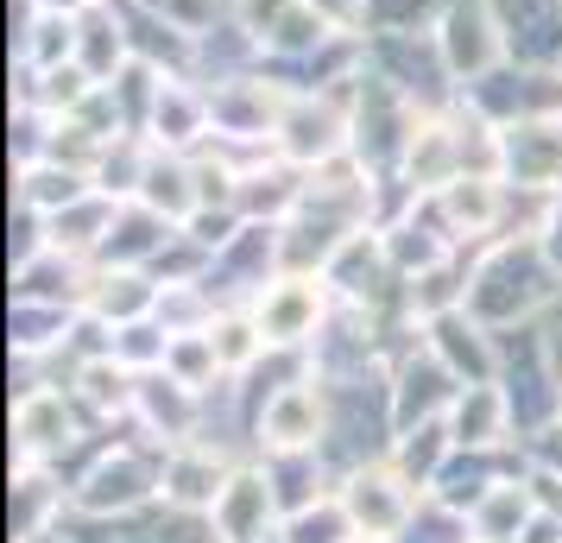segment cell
I'll use <instances>...</instances> for the list:
<instances>
[{
	"label": "cell",
	"mask_w": 562,
	"mask_h": 543,
	"mask_svg": "<svg viewBox=\"0 0 562 543\" xmlns=\"http://www.w3.org/2000/svg\"><path fill=\"white\" fill-rule=\"evenodd\" d=\"M562 304V265L550 259L543 234H499L486 240L474 272H468V304L461 310L486 329H525L531 316Z\"/></svg>",
	"instance_id": "cell-1"
},
{
	"label": "cell",
	"mask_w": 562,
	"mask_h": 543,
	"mask_svg": "<svg viewBox=\"0 0 562 543\" xmlns=\"http://www.w3.org/2000/svg\"><path fill=\"white\" fill-rule=\"evenodd\" d=\"M165 487V449H139V442H114L108 455H95V467L70 487V512L82 518H127L146 512Z\"/></svg>",
	"instance_id": "cell-2"
},
{
	"label": "cell",
	"mask_w": 562,
	"mask_h": 543,
	"mask_svg": "<svg viewBox=\"0 0 562 543\" xmlns=\"http://www.w3.org/2000/svg\"><path fill=\"white\" fill-rule=\"evenodd\" d=\"M272 152L291 158L297 171H316L329 158L355 152V114L335 102V95H323V89H297V95H284Z\"/></svg>",
	"instance_id": "cell-3"
},
{
	"label": "cell",
	"mask_w": 562,
	"mask_h": 543,
	"mask_svg": "<svg viewBox=\"0 0 562 543\" xmlns=\"http://www.w3.org/2000/svg\"><path fill=\"white\" fill-rule=\"evenodd\" d=\"M335 493H341V506H348V518H355V531L367 543H398L405 538V524L417 518V506H424V487L405 480V474L392 467V455L355 467Z\"/></svg>",
	"instance_id": "cell-4"
},
{
	"label": "cell",
	"mask_w": 562,
	"mask_h": 543,
	"mask_svg": "<svg viewBox=\"0 0 562 543\" xmlns=\"http://www.w3.org/2000/svg\"><path fill=\"white\" fill-rule=\"evenodd\" d=\"M329 297L335 291H329L323 272H279L247 310L259 316V329H266V341H272V354H291V348H310V341L329 329Z\"/></svg>",
	"instance_id": "cell-5"
},
{
	"label": "cell",
	"mask_w": 562,
	"mask_h": 543,
	"mask_svg": "<svg viewBox=\"0 0 562 543\" xmlns=\"http://www.w3.org/2000/svg\"><path fill=\"white\" fill-rule=\"evenodd\" d=\"M506 57H512L506 26H499V7H493V0H456V7H442V20H436V64H442L461 89L493 77Z\"/></svg>",
	"instance_id": "cell-6"
},
{
	"label": "cell",
	"mask_w": 562,
	"mask_h": 543,
	"mask_svg": "<svg viewBox=\"0 0 562 543\" xmlns=\"http://www.w3.org/2000/svg\"><path fill=\"white\" fill-rule=\"evenodd\" d=\"M266 455H297V449H323V430H329V392L316 373H297L284 380L254 417Z\"/></svg>",
	"instance_id": "cell-7"
},
{
	"label": "cell",
	"mask_w": 562,
	"mask_h": 543,
	"mask_svg": "<svg viewBox=\"0 0 562 543\" xmlns=\"http://www.w3.org/2000/svg\"><path fill=\"white\" fill-rule=\"evenodd\" d=\"M279 524H284V506H279V487H272L266 462L234 467L222 499L209 506V531L222 543H279Z\"/></svg>",
	"instance_id": "cell-8"
},
{
	"label": "cell",
	"mask_w": 562,
	"mask_h": 543,
	"mask_svg": "<svg viewBox=\"0 0 562 543\" xmlns=\"http://www.w3.org/2000/svg\"><path fill=\"white\" fill-rule=\"evenodd\" d=\"M82 437V405L70 398V386H32L20 405H13V467L52 462L64 449H77Z\"/></svg>",
	"instance_id": "cell-9"
},
{
	"label": "cell",
	"mask_w": 562,
	"mask_h": 543,
	"mask_svg": "<svg viewBox=\"0 0 562 543\" xmlns=\"http://www.w3.org/2000/svg\"><path fill=\"white\" fill-rule=\"evenodd\" d=\"M323 279H329L335 304H348V310H380L385 291L405 285V279H398V265H392V247H385L380 228L348 234V240L335 247V259L323 265Z\"/></svg>",
	"instance_id": "cell-10"
},
{
	"label": "cell",
	"mask_w": 562,
	"mask_h": 543,
	"mask_svg": "<svg viewBox=\"0 0 562 543\" xmlns=\"http://www.w3.org/2000/svg\"><path fill=\"white\" fill-rule=\"evenodd\" d=\"M499 178H506L512 190L557 196L562 190V114L499 127Z\"/></svg>",
	"instance_id": "cell-11"
},
{
	"label": "cell",
	"mask_w": 562,
	"mask_h": 543,
	"mask_svg": "<svg viewBox=\"0 0 562 543\" xmlns=\"http://www.w3.org/2000/svg\"><path fill=\"white\" fill-rule=\"evenodd\" d=\"M417 329H424V348L456 373L461 386L499 380V329L474 323L468 310H442V316H430V323H417Z\"/></svg>",
	"instance_id": "cell-12"
},
{
	"label": "cell",
	"mask_w": 562,
	"mask_h": 543,
	"mask_svg": "<svg viewBox=\"0 0 562 543\" xmlns=\"http://www.w3.org/2000/svg\"><path fill=\"white\" fill-rule=\"evenodd\" d=\"M133 423H146V437L178 449V442H196V423H203V392H190L183 380H171L165 366L139 373L133 380Z\"/></svg>",
	"instance_id": "cell-13"
},
{
	"label": "cell",
	"mask_w": 562,
	"mask_h": 543,
	"mask_svg": "<svg viewBox=\"0 0 562 543\" xmlns=\"http://www.w3.org/2000/svg\"><path fill=\"white\" fill-rule=\"evenodd\" d=\"M456 392H461V380L436 361L430 348H411L405 361L392 366V423L398 430H417L430 417H449Z\"/></svg>",
	"instance_id": "cell-14"
},
{
	"label": "cell",
	"mask_w": 562,
	"mask_h": 543,
	"mask_svg": "<svg viewBox=\"0 0 562 543\" xmlns=\"http://www.w3.org/2000/svg\"><path fill=\"white\" fill-rule=\"evenodd\" d=\"M228 474H234V462L215 455V442H178V449H165V487H158V499L171 512L209 518V506L228 487Z\"/></svg>",
	"instance_id": "cell-15"
},
{
	"label": "cell",
	"mask_w": 562,
	"mask_h": 543,
	"mask_svg": "<svg viewBox=\"0 0 562 543\" xmlns=\"http://www.w3.org/2000/svg\"><path fill=\"white\" fill-rule=\"evenodd\" d=\"M449 430H456V449H512L518 442V417H512L506 386L499 380L461 386L456 405H449Z\"/></svg>",
	"instance_id": "cell-16"
},
{
	"label": "cell",
	"mask_w": 562,
	"mask_h": 543,
	"mask_svg": "<svg viewBox=\"0 0 562 543\" xmlns=\"http://www.w3.org/2000/svg\"><path fill=\"white\" fill-rule=\"evenodd\" d=\"M158 291L165 285H158L146 265H95L82 316H95L102 329H127V323H139V316L158 310Z\"/></svg>",
	"instance_id": "cell-17"
},
{
	"label": "cell",
	"mask_w": 562,
	"mask_h": 543,
	"mask_svg": "<svg viewBox=\"0 0 562 543\" xmlns=\"http://www.w3.org/2000/svg\"><path fill=\"white\" fill-rule=\"evenodd\" d=\"M512 64H562V0H493Z\"/></svg>",
	"instance_id": "cell-18"
},
{
	"label": "cell",
	"mask_w": 562,
	"mask_h": 543,
	"mask_svg": "<svg viewBox=\"0 0 562 543\" xmlns=\"http://www.w3.org/2000/svg\"><path fill=\"white\" fill-rule=\"evenodd\" d=\"M64 512H70V493H64V480H57L52 467L45 462L13 467V543H32V538H45V531H57Z\"/></svg>",
	"instance_id": "cell-19"
},
{
	"label": "cell",
	"mask_w": 562,
	"mask_h": 543,
	"mask_svg": "<svg viewBox=\"0 0 562 543\" xmlns=\"http://www.w3.org/2000/svg\"><path fill=\"white\" fill-rule=\"evenodd\" d=\"M531 518H537V487H531V467H525V474L499 480V487L468 512V531H474V543H518Z\"/></svg>",
	"instance_id": "cell-20"
},
{
	"label": "cell",
	"mask_w": 562,
	"mask_h": 543,
	"mask_svg": "<svg viewBox=\"0 0 562 543\" xmlns=\"http://www.w3.org/2000/svg\"><path fill=\"white\" fill-rule=\"evenodd\" d=\"M449 455H456V430H449V417H430V423H417V430H398V442H392V467H398L405 480H417L424 493L442 480Z\"/></svg>",
	"instance_id": "cell-21"
},
{
	"label": "cell",
	"mask_w": 562,
	"mask_h": 543,
	"mask_svg": "<svg viewBox=\"0 0 562 543\" xmlns=\"http://www.w3.org/2000/svg\"><path fill=\"white\" fill-rule=\"evenodd\" d=\"M89 190H95V178L77 171V165H57V158L20 165V208H32V215H57V208H70Z\"/></svg>",
	"instance_id": "cell-22"
},
{
	"label": "cell",
	"mask_w": 562,
	"mask_h": 543,
	"mask_svg": "<svg viewBox=\"0 0 562 543\" xmlns=\"http://www.w3.org/2000/svg\"><path fill=\"white\" fill-rule=\"evenodd\" d=\"M209 336H215V354H222L228 373H254V366L272 354V341H266V329H259L254 310H222L215 323H209Z\"/></svg>",
	"instance_id": "cell-23"
},
{
	"label": "cell",
	"mask_w": 562,
	"mask_h": 543,
	"mask_svg": "<svg viewBox=\"0 0 562 543\" xmlns=\"http://www.w3.org/2000/svg\"><path fill=\"white\" fill-rule=\"evenodd\" d=\"M279 543H360V531L348 518V506H341V493H329V499H316L304 512H284Z\"/></svg>",
	"instance_id": "cell-24"
},
{
	"label": "cell",
	"mask_w": 562,
	"mask_h": 543,
	"mask_svg": "<svg viewBox=\"0 0 562 543\" xmlns=\"http://www.w3.org/2000/svg\"><path fill=\"white\" fill-rule=\"evenodd\" d=\"M165 373H171V380H183L190 392H209L222 373H228V366H222V354H215V336H209V329H196V336H171Z\"/></svg>",
	"instance_id": "cell-25"
},
{
	"label": "cell",
	"mask_w": 562,
	"mask_h": 543,
	"mask_svg": "<svg viewBox=\"0 0 562 543\" xmlns=\"http://www.w3.org/2000/svg\"><path fill=\"white\" fill-rule=\"evenodd\" d=\"M70 336V310L64 304H13V348L20 354H45V348H57V341Z\"/></svg>",
	"instance_id": "cell-26"
},
{
	"label": "cell",
	"mask_w": 562,
	"mask_h": 543,
	"mask_svg": "<svg viewBox=\"0 0 562 543\" xmlns=\"http://www.w3.org/2000/svg\"><path fill=\"white\" fill-rule=\"evenodd\" d=\"M310 13L323 20V26H335V32H348V26H360L367 13H373V0H304Z\"/></svg>",
	"instance_id": "cell-27"
},
{
	"label": "cell",
	"mask_w": 562,
	"mask_h": 543,
	"mask_svg": "<svg viewBox=\"0 0 562 543\" xmlns=\"http://www.w3.org/2000/svg\"><path fill=\"white\" fill-rule=\"evenodd\" d=\"M525 455H531V467H550V474H562V417L550 423V430L525 437Z\"/></svg>",
	"instance_id": "cell-28"
},
{
	"label": "cell",
	"mask_w": 562,
	"mask_h": 543,
	"mask_svg": "<svg viewBox=\"0 0 562 543\" xmlns=\"http://www.w3.org/2000/svg\"><path fill=\"white\" fill-rule=\"evenodd\" d=\"M543 247H550V259L562 265V190L543 203Z\"/></svg>",
	"instance_id": "cell-29"
},
{
	"label": "cell",
	"mask_w": 562,
	"mask_h": 543,
	"mask_svg": "<svg viewBox=\"0 0 562 543\" xmlns=\"http://www.w3.org/2000/svg\"><path fill=\"white\" fill-rule=\"evenodd\" d=\"M32 13H82V7H89V0H26Z\"/></svg>",
	"instance_id": "cell-30"
},
{
	"label": "cell",
	"mask_w": 562,
	"mask_h": 543,
	"mask_svg": "<svg viewBox=\"0 0 562 543\" xmlns=\"http://www.w3.org/2000/svg\"><path fill=\"white\" fill-rule=\"evenodd\" d=\"M32 543H77V538H70L64 524H57V531H45V538H32Z\"/></svg>",
	"instance_id": "cell-31"
},
{
	"label": "cell",
	"mask_w": 562,
	"mask_h": 543,
	"mask_svg": "<svg viewBox=\"0 0 562 543\" xmlns=\"http://www.w3.org/2000/svg\"><path fill=\"white\" fill-rule=\"evenodd\" d=\"M557 70H562V64H557Z\"/></svg>",
	"instance_id": "cell-32"
},
{
	"label": "cell",
	"mask_w": 562,
	"mask_h": 543,
	"mask_svg": "<svg viewBox=\"0 0 562 543\" xmlns=\"http://www.w3.org/2000/svg\"><path fill=\"white\" fill-rule=\"evenodd\" d=\"M360 543H367V538H360Z\"/></svg>",
	"instance_id": "cell-33"
}]
</instances>
